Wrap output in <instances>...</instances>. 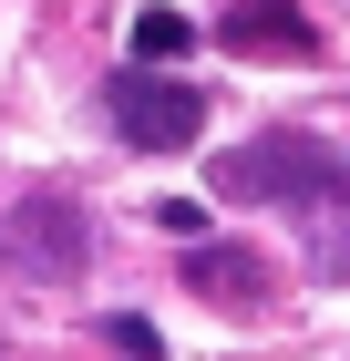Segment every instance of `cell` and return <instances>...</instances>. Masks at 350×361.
<instances>
[{"instance_id":"1","label":"cell","mask_w":350,"mask_h":361,"mask_svg":"<svg viewBox=\"0 0 350 361\" xmlns=\"http://www.w3.org/2000/svg\"><path fill=\"white\" fill-rule=\"evenodd\" d=\"M350 186V166H340V145H320V135H247L237 155H216V196L227 207H309L320 217L330 196Z\"/></svg>"},{"instance_id":"2","label":"cell","mask_w":350,"mask_h":361,"mask_svg":"<svg viewBox=\"0 0 350 361\" xmlns=\"http://www.w3.org/2000/svg\"><path fill=\"white\" fill-rule=\"evenodd\" d=\"M82 269H93V217H82V196L21 186L0 207V279H21V289H73Z\"/></svg>"},{"instance_id":"7","label":"cell","mask_w":350,"mask_h":361,"mask_svg":"<svg viewBox=\"0 0 350 361\" xmlns=\"http://www.w3.org/2000/svg\"><path fill=\"white\" fill-rule=\"evenodd\" d=\"M186 42H196L186 11H135V62H144V73H155V62H175Z\"/></svg>"},{"instance_id":"6","label":"cell","mask_w":350,"mask_h":361,"mask_svg":"<svg viewBox=\"0 0 350 361\" xmlns=\"http://www.w3.org/2000/svg\"><path fill=\"white\" fill-rule=\"evenodd\" d=\"M309 269L330 279V289H350V186L320 207V227H309Z\"/></svg>"},{"instance_id":"8","label":"cell","mask_w":350,"mask_h":361,"mask_svg":"<svg viewBox=\"0 0 350 361\" xmlns=\"http://www.w3.org/2000/svg\"><path fill=\"white\" fill-rule=\"evenodd\" d=\"M104 341L124 361H165V341H155V320H135V310H124V320H104Z\"/></svg>"},{"instance_id":"3","label":"cell","mask_w":350,"mask_h":361,"mask_svg":"<svg viewBox=\"0 0 350 361\" xmlns=\"http://www.w3.org/2000/svg\"><path fill=\"white\" fill-rule=\"evenodd\" d=\"M113 135L144 145V155H175V145L206 135V93L175 83V73H124L113 83Z\"/></svg>"},{"instance_id":"4","label":"cell","mask_w":350,"mask_h":361,"mask_svg":"<svg viewBox=\"0 0 350 361\" xmlns=\"http://www.w3.org/2000/svg\"><path fill=\"white\" fill-rule=\"evenodd\" d=\"M216 52H237V62H320V21H309V0H227L216 11Z\"/></svg>"},{"instance_id":"5","label":"cell","mask_w":350,"mask_h":361,"mask_svg":"<svg viewBox=\"0 0 350 361\" xmlns=\"http://www.w3.org/2000/svg\"><path fill=\"white\" fill-rule=\"evenodd\" d=\"M186 289L206 310H258L268 300V269H258V248H196L186 258Z\"/></svg>"}]
</instances>
